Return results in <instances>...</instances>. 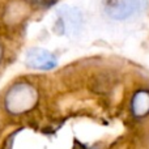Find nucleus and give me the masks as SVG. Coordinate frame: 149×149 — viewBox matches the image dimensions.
<instances>
[{"mask_svg":"<svg viewBox=\"0 0 149 149\" xmlns=\"http://www.w3.org/2000/svg\"><path fill=\"white\" fill-rule=\"evenodd\" d=\"M0 58H1V46H0Z\"/></svg>","mask_w":149,"mask_h":149,"instance_id":"39448f33","label":"nucleus"},{"mask_svg":"<svg viewBox=\"0 0 149 149\" xmlns=\"http://www.w3.org/2000/svg\"><path fill=\"white\" fill-rule=\"evenodd\" d=\"M140 7V0H103L105 12L114 20H124Z\"/></svg>","mask_w":149,"mask_h":149,"instance_id":"f03ea898","label":"nucleus"},{"mask_svg":"<svg viewBox=\"0 0 149 149\" xmlns=\"http://www.w3.org/2000/svg\"><path fill=\"white\" fill-rule=\"evenodd\" d=\"M37 100V90L31 85L21 82L8 90L5 95V107L12 114H22L33 109Z\"/></svg>","mask_w":149,"mask_h":149,"instance_id":"f257e3e1","label":"nucleus"},{"mask_svg":"<svg viewBox=\"0 0 149 149\" xmlns=\"http://www.w3.org/2000/svg\"><path fill=\"white\" fill-rule=\"evenodd\" d=\"M132 113L136 116H144L149 113V93L145 90L137 92L132 100Z\"/></svg>","mask_w":149,"mask_h":149,"instance_id":"20e7f679","label":"nucleus"},{"mask_svg":"<svg viewBox=\"0 0 149 149\" xmlns=\"http://www.w3.org/2000/svg\"><path fill=\"white\" fill-rule=\"evenodd\" d=\"M26 64L30 68L34 70H52L54 67H56V58L51 54L50 51L43 49H31L26 52L25 58Z\"/></svg>","mask_w":149,"mask_h":149,"instance_id":"7ed1b4c3","label":"nucleus"}]
</instances>
